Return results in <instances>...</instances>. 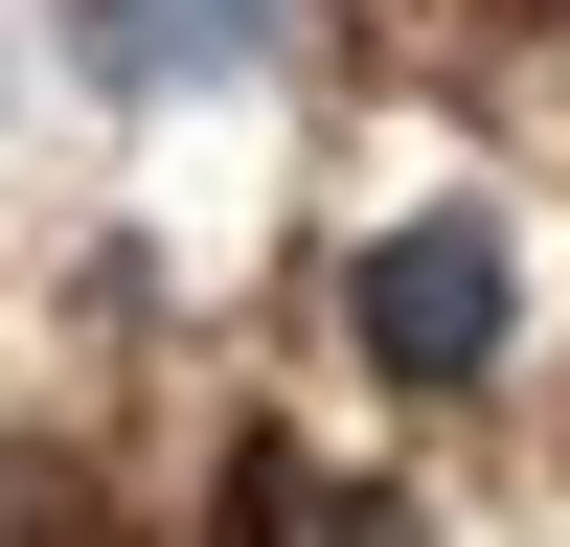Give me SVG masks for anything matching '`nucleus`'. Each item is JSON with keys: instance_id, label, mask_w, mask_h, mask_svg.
I'll return each instance as SVG.
<instances>
[{"instance_id": "f03ea898", "label": "nucleus", "mask_w": 570, "mask_h": 547, "mask_svg": "<svg viewBox=\"0 0 570 547\" xmlns=\"http://www.w3.org/2000/svg\"><path fill=\"white\" fill-rule=\"evenodd\" d=\"M274 46H297V0H69V69H91V91H137V115H160V91L274 69Z\"/></svg>"}, {"instance_id": "f257e3e1", "label": "nucleus", "mask_w": 570, "mask_h": 547, "mask_svg": "<svg viewBox=\"0 0 570 547\" xmlns=\"http://www.w3.org/2000/svg\"><path fill=\"white\" fill-rule=\"evenodd\" d=\"M502 319H525V251H502L480 206L365 228V274H343V342L389 365V388H480V365H502Z\"/></svg>"}]
</instances>
